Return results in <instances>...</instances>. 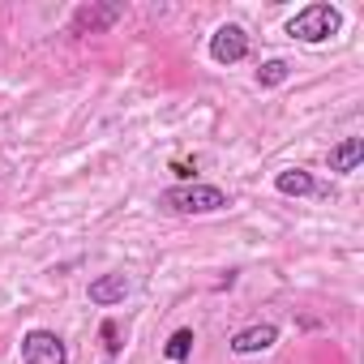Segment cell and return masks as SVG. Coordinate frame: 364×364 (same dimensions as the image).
<instances>
[{"label": "cell", "mask_w": 364, "mask_h": 364, "mask_svg": "<svg viewBox=\"0 0 364 364\" xmlns=\"http://www.w3.org/2000/svg\"><path fill=\"white\" fill-rule=\"evenodd\" d=\"M343 31V9L330 5V0H313V5H304L296 18H287V35L296 43H326Z\"/></svg>", "instance_id": "7a4b0ae2"}, {"label": "cell", "mask_w": 364, "mask_h": 364, "mask_svg": "<svg viewBox=\"0 0 364 364\" xmlns=\"http://www.w3.org/2000/svg\"><path fill=\"white\" fill-rule=\"evenodd\" d=\"M193 330L189 326H180V330H171V338H167V347H163V355L171 360V364H185L189 355H193Z\"/></svg>", "instance_id": "9c48e42d"}, {"label": "cell", "mask_w": 364, "mask_h": 364, "mask_svg": "<svg viewBox=\"0 0 364 364\" xmlns=\"http://www.w3.org/2000/svg\"><path fill=\"white\" fill-rule=\"evenodd\" d=\"M120 14H124L120 5H112V9H82V14L73 18V35H82V26H90V31H99V26H112Z\"/></svg>", "instance_id": "30bf717a"}, {"label": "cell", "mask_w": 364, "mask_h": 364, "mask_svg": "<svg viewBox=\"0 0 364 364\" xmlns=\"http://www.w3.org/2000/svg\"><path fill=\"white\" fill-rule=\"evenodd\" d=\"M22 364H69V347L56 330H26L22 334Z\"/></svg>", "instance_id": "3957f363"}, {"label": "cell", "mask_w": 364, "mask_h": 364, "mask_svg": "<svg viewBox=\"0 0 364 364\" xmlns=\"http://www.w3.org/2000/svg\"><path fill=\"white\" fill-rule=\"evenodd\" d=\"M274 189H279L283 198H313V193H317V180H313V171H304V167H283V171L274 176Z\"/></svg>", "instance_id": "52a82bcc"}, {"label": "cell", "mask_w": 364, "mask_h": 364, "mask_svg": "<svg viewBox=\"0 0 364 364\" xmlns=\"http://www.w3.org/2000/svg\"><path fill=\"white\" fill-rule=\"evenodd\" d=\"M245 56H249V31L236 26V22H223L210 35V60L215 65H240Z\"/></svg>", "instance_id": "277c9868"}, {"label": "cell", "mask_w": 364, "mask_h": 364, "mask_svg": "<svg viewBox=\"0 0 364 364\" xmlns=\"http://www.w3.org/2000/svg\"><path fill=\"white\" fill-rule=\"evenodd\" d=\"M274 343H279V326H270V321H257V326H245L232 334L236 355H257V351H270Z\"/></svg>", "instance_id": "5b68a950"}, {"label": "cell", "mask_w": 364, "mask_h": 364, "mask_svg": "<svg viewBox=\"0 0 364 364\" xmlns=\"http://www.w3.org/2000/svg\"><path fill=\"white\" fill-rule=\"evenodd\" d=\"M364 159V137H343L338 146H330V171L338 176H351Z\"/></svg>", "instance_id": "ba28073f"}, {"label": "cell", "mask_w": 364, "mask_h": 364, "mask_svg": "<svg viewBox=\"0 0 364 364\" xmlns=\"http://www.w3.org/2000/svg\"><path fill=\"white\" fill-rule=\"evenodd\" d=\"M103 338H107V351L116 355V351H120V343H116V326H112V321H103Z\"/></svg>", "instance_id": "7c38bea8"}, {"label": "cell", "mask_w": 364, "mask_h": 364, "mask_svg": "<svg viewBox=\"0 0 364 364\" xmlns=\"http://www.w3.org/2000/svg\"><path fill=\"white\" fill-rule=\"evenodd\" d=\"M159 206L167 215H219L232 206V198L219 185H206V180H185V185H171L159 193Z\"/></svg>", "instance_id": "6da1fadb"}, {"label": "cell", "mask_w": 364, "mask_h": 364, "mask_svg": "<svg viewBox=\"0 0 364 364\" xmlns=\"http://www.w3.org/2000/svg\"><path fill=\"white\" fill-rule=\"evenodd\" d=\"M129 287H133V283H129L124 274H99V279H90L86 296H90V304H99V309H112V304H124Z\"/></svg>", "instance_id": "8992f818"}, {"label": "cell", "mask_w": 364, "mask_h": 364, "mask_svg": "<svg viewBox=\"0 0 364 364\" xmlns=\"http://www.w3.org/2000/svg\"><path fill=\"white\" fill-rule=\"evenodd\" d=\"M287 77H291V65H287V60H279V56H274V60H266V65L257 69V86H262V90H274V86H283Z\"/></svg>", "instance_id": "8fae6325"}]
</instances>
